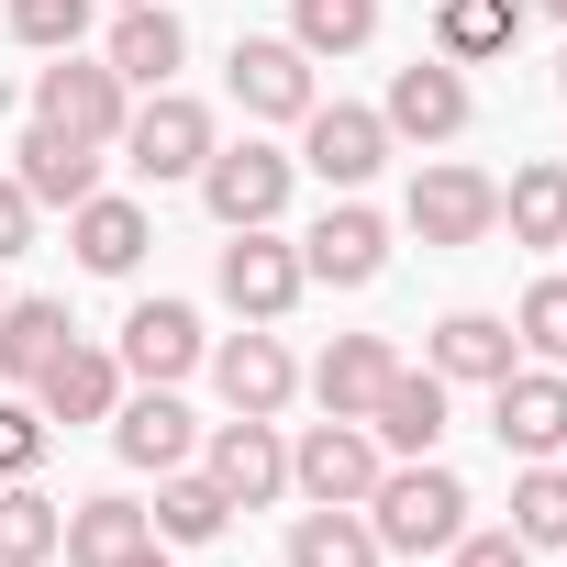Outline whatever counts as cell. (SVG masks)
<instances>
[{
  "label": "cell",
  "mask_w": 567,
  "mask_h": 567,
  "mask_svg": "<svg viewBox=\"0 0 567 567\" xmlns=\"http://www.w3.org/2000/svg\"><path fill=\"white\" fill-rule=\"evenodd\" d=\"M368 534H379V556H412V567L445 556L467 534V478L445 456H390L379 489H368Z\"/></svg>",
  "instance_id": "obj_1"
},
{
  "label": "cell",
  "mask_w": 567,
  "mask_h": 567,
  "mask_svg": "<svg viewBox=\"0 0 567 567\" xmlns=\"http://www.w3.org/2000/svg\"><path fill=\"white\" fill-rule=\"evenodd\" d=\"M212 290H223V312H245V323H290L301 312V245L278 234V223H245V234H223V256H212Z\"/></svg>",
  "instance_id": "obj_2"
},
{
  "label": "cell",
  "mask_w": 567,
  "mask_h": 567,
  "mask_svg": "<svg viewBox=\"0 0 567 567\" xmlns=\"http://www.w3.org/2000/svg\"><path fill=\"white\" fill-rule=\"evenodd\" d=\"M223 134H212V112L189 101V90H145L134 112H123V167L145 178V189H178V178H200V156H212Z\"/></svg>",
  "instance_id": "obj_3"
},
{
  "label": "cell",
  "mask_w": 567,
  "mask_h": 567,
  "mask_svg": "<svg viewBox=\"0 0 567 567\" xmlns=\"http://www.w3.org/2000/svg\"><path fill=\"white\" fill-rule=\"evenodd\" d=\"M401 223H412L423 245H489V234H501V178L467 167V156H434V167H412Z\"/></svg>",
  "instance_id": "obj_4"
},
{
  "label": "cell",
  "mask_w": 567,
  "mask_h": 567,
  "mask_svg": "<svg viewBox=\"0 0 567 567\" xmlns=\"http://www.w3.org/2000/svg\"><path fill=\"white\" fill-rule=\"evenodd\" d=\"M290 178H301V156H278L267 134H245V145H212L189 189L212 200L223 234H245V223H278V212H290Z\"/></svg>",
  "instance_id": "obj_5"
},
{
  "label": "cell",
  "mask_w": 567,
  "mask_h": 567,
  "mask_svg": "<svg viewBox=\"0 0 567 567\" xmlns=\"http://www.w3.org/2000/svg\"><path fill=\"white\" fill-rule=\"evenodd\" d=\"M200 478L234 501V512H267V501H290V434L234 412V423H200Z\"/></svg>",
  "instance_id": "obj_6"
},
{
  "label": "cell",
  "mask_w": 567,
  "mask_h": 567,
  "mask_svg": "<svg viewBox=\"0 0 567 567\" xmlns=\"http://www.w3.org/2000/svg\"><path fill=\"white\" fill-rule=\"evenodd\" d=\"M123 112H134V90L101 68V56H45L34 68V123H56V134H79V145H123Z\"/></svg>",
  "instance_id": "obj_7"
},
{
  "label": "cell",
  "mask_w": 567,
  "mask_h": 567,
  "mask_svg": "<svg viewBox=\"0 0 567 567\" xmlns=\"http://www.w3.org/2000/svg\"><path fill=\"white\" fill-rule=\"evenodd\" d=\"M379 434L368 423H346V412H323V423H301V445H290V489L301 501H334V512H368V489H379Z\"/></svg>",
  "instance_id": "obj_8"
},
{
  "label": "cell",
  "mask_w": 567,
  "mask_h": 567,
  "mask_svg": "<svg viewBox=\"0 0 567 567\" xmlns=\"http://www.w3.org/2000/svg\"><path fill=\"white\" fill-rule=\"evenodd\" d=\"M223 90H234V112H245V123H301V112L323 101V79H312V56H301L290 34H234Z\"/></svg>",
  "instance_id": "obj_9"
},
{
  "label": "cell",
  "mask_w": 567,
  "mask_h": 567,
  "mask_svg": "<svg viewBox=\"0 0 567 567\" xmlns=\"http://www.w3.org/2000/svg\"><path fill=\"white\" fill-rule=\"evenodd\" d=\"M379 123H390V145H456V134L478 123V90H467V68H445V56H412V68H390V101H379Z\"/></svg>",
  "instance_id": "obj_10"
},
{
  "label": "cell",
  "mask_w": 567,
  "mask_h": 567,
  "mask_svg": "<svg viewBox=\"0 0 567 567\" xmlns=\"http://www.w3.org/2000/svg\"><path fill=\"white\" fill-rule=\"evenodd\" d=\"M301 167H312L323 189H368V178L390 167V123H379L368 101H312V112H301Z\"/></svg>",
  "instance_id": "obj_11"
},
{
  "label": "cell",
  "mask_w": 567,
  "mask_h": 567,
  "mask_svg": "<svg viewBox=\"0 0 567 567\" xmlns=\"http://www.w3.org/2000/svg\"><path fill=\"white\" fill-rule=\"evenodd\" d=\"M112 357H123V379H134V390H178V379L212 357V334H200V312H189V301H167V290H156V301H134V312H123V346H112Z\"/></svg>",
  "instance_id": "obj_12"
},
{
  "label": "cell",
  "mask_w": 567,
  "mask_h": 567,
  "mask_svg": "<svg viewBox=\"0 0 567 567\" xmlns=\"http://www.w3.org/2000/svg\"><path fill=\"white\" fill-rule=\"evenodd\" d=\"M212 390H223V412H256V423H278V412H290L301 401V368H290V346H278L267 323H245V334H223L212 357Z\"/></svg>",
  "instance_id": "obj_13"
},
{
  "label": "cell",
  "mask_w": 567,
  "mask_h": 567,
  "mask_svg": "<svg viewBox=\"0 0 567 567\" xmlns=\"http://www.w3.org/2000/svg\"><path fill=\"white\" fill-rule=\"evenodd\" d=\"M379 267H390V223L357 189H334V212L301 234V278H312V290H368Z\"/></svg>",
  "instance_id": "obj_14"
},
{
  "label": "cell",
  "mask_w": 567,
  "mask_h": 567,
  "mask_svg": "<svg viewBox=\"0 0 567 567\" xmlns=\"http://www.w3.org/2000/svg\"><path fill=\"white\" fill-rule=\"evenodd\" d=\"M489 434H501V456H567V368H512V379H489Z\"/></svg>",
  "instance_id": "obj_15"
},
{
  "label": "cell",
  "mask_w": 567,
  "mask_h": 567,
  "mask_svg": "<svg viewBox=\"0 0 567 567\" xmlns=\"http://www.w3.org/2000/svg\"><path fill=\"white\" fill-rule=\"evenodd\" d=\"M101 68H112L123 90H178V68H189V23L167 12V0H123V12H112V45H101Z\"/></svg>",
  "instance_id": "obj_16"
},
{
  "label": "cell",
  "mask_w": 567,
  "mask_h": 567,
  "mask_svg": "<svg viewBox=\"0 0 567 567\" xmlns=\"http://www.w3.org/2000/svg\"><path fill=\"white\" fill-rule=\"evenodd\" d=\"M112 456L145 467V478H167V467L200 456V412H189L178 390H123V412H112Z\"/></svg>",
  "instance_id": "obj_17"
},
{
  "label": "cell",
  "mask_w": 567,
  "mask_h": 567,
  "mask_svg": "<svg viewBox=\"0 0 567 567\" xmlns=\"http://www.w3.org/2000/svg\"><path fill=\"white\" fill-rule=\"evenodd\" d=\"M423 368H434L445 390H489V379L523 368V334H512L501 312H445V323L423 334Z\"/></svg>",
  "instance_id": "obj_18"
},
{
  "label": "cell",
  "mask_w": 567,
  "mask_h": 567,
  "mask_svg": "<svg viewBox=\"0 0 567 567\" xmlns=\"http://www.w3.org/2000/svg\"><path fill=\"white\" fill-rule=\"evenodd\" d=\"M445 412H456V390L434 368H390V390L368 401V434H379V456H434L445 445Z\"/></svg>",
  "instance_id": "obj_19"
},
{
  "label": "cell",
  "mask_w": 567,
  "mask_h": 567,
  "mask_svg": "<svg viewBox=\"0 0 567 567\" xmlns=\"http://www.w3.org/2000/svg\"><path fill=\"white\" fill-rule=\"evenodd\" d=\"M12 178L34 189V212H79V200L101 189V145H79V134H56V123H23Z\"/></svg>",
  "instance_id": "obj_20"
},
{
  "label": "cell",
  "mask_w": 567,
  "mask_h": 567,
  "mask_svg": "<svg viewBox=\"0 0 567 567\" xmlns=\"http://www.w3.org/2000/svg\"><path fill=\"white\" fill-rule=\"evenodd\" d=\"M123 390H134V379H123V357H112V346H79V334H68V357L34 379L45 423H112V412H123Z\"/></svg>",
  "instance_id": "obj_21"
},
{
  "label": "cell",
  "mask_w": 567,
  "mask_h": 567,
  "mask_svg": "<svg viewBox=\"0 0 567 567\" xmlns=\"http://www.w3.org/2000/svg\"><path fill=\"white\" fill-rule=\"evenodd\" d=\"M68 245H79V267H90V278H134L156 234H145V200H123V189H90V200L68 212Z\"/></svg>",
  "instance_id": "obj_22"
},
{
  "label": "cell",
  "mask_w": 567,
  "mask_h": 567,
  "mask_svg": "<svg viewBox=\"0 0 567 567\" xmlns=\"http://www.w3.org/2000/svg\"><path fill=\"white\" fill-rule=\"evenodd\" d=\"M390 368H401V346H390V334H334V346L312 357V379H301V390H312L323 412H346V423H368V401L390 390Z\"/></svg>",
  "instance_id": "obj_23"
},
{
  "label": "cell",
  "mask_w": 567,
  "mask_h": 567,
  "mask_svg": "<svg viewBox=\"0 0 567 567\" xmlns=\"http://www.w3.org/2000/svg\"><path fill=\"white\" fill-rule=\"evenodd\" d=\"M501 234H512L523 256H556V245H567V156H523V167L501 178Z\"/></svg>",
  "instance_id": "obj_24"
},
{
  "label": "cell",
  "mask_w": 567,
  "mask_h": 567,
  "mask_svg": "<svg viewBox=\"0 0 567 567\" xmlns=\"http://www.w3.org/2000/svg\"><path fill=\"white\" fill-rule=\"evenodd\" d=\"M523 45V0H434V56L445 68H489Z\"/></svg>",
  "instance_id": "obj_25"
},
{
  "label": "cell",
  "mask_w": 567,
  "mask_h": 567,
  "mask_svg": "<svg viewBox=\"0 0 567 567\" xmlns=\"http://www.w3.org/2000/svg\"><path fill=\"white\" fill-rule=\"evenodd\" d=\"M156 523H145V501H123V489H101V501H79L68 512V534H56V556L68 567H123L134 545H145Z\"/></svg>",
  "instance_id": "obj_26"
},
{
  "label": "cell",
  "mask_w": 567,
  "mask_h": 567,
  "mask_svg": "<svg viewBox=\"0 0 567 567\" xmlns=\"http://www.w3.org/2000/svg\"><path fill=\"white\" fill-rule=\"evenodd\" d=\"M68 334H79L68 301H0V379H23V390H34V379L68 357Z\"/></svg>",
  "instance_id": "obj_27"
},
{
  "label": "cell",
  "mask_w": 567,
  "mask_h": 567,
  "mask_svg": "<svg viewBox=\"0 0 567 567\" xmlns=\"http://www.w3.org/2000/svg\"><path fill=\"white\" fill-rule=\"evenodd\" d=\"M145 523H156V545H212V534L234 523V501H223V489H212L200 467H167V478H156V512H145Z\"/></svg>",
  "instance_id": "obj_28"
},
{
  "label": "cell",
  "mask_w": 567,
  "mask_h": 567,
  "mask_svg": "<svg viewBox=\"0 0 567 567\" xmlns=\"http://www.w3.org/2000/svg\"><path fill=\"white\" fill-rule=\"evenodd\" d=\"M512 534L534 556H567V456H523L512 478Z\"/></svg>",
  "instance_id": "obj_29"
},
{
  "label": "cell",
  "mask_w": 567,
  "mask_h": 567,
  "mask_svg": "<svg viewBox=\"0 0 567 567\" xmlns=\"http://www.w3.org/2000/svg\"><path fill=\"white\" fill-rule=\"evenodd\" d=\"M290 567H379V534H368V512H334V501H312V512L290 523Z\"/></svg>",
  "instance_id": "obj_30"
},
{
  "label": "cell",
  "mask_w": 567,
  "mask_h": 567,
  "mask_svg": "<svg viewBox=\"0 0 567 567\" xmlns=\"http://www.w3.org/2000/svg\"><path fill=\"white\" fill-rule=\"evenodd\" d=\"M68 534V512L34 489V478H0V567H45Z\"/></svg>",
  "instance_id": "obj_31"
},
{
  "label": "cell",
  "mask_w": 567,
  "mask_h": 567,
  "mask_svg": "<svg viewBox=\"0 0 567 567\" xmlns=\"http://www.w3.org/2000/svg\"><path fill=\"white\" fill-rule=\"evenodd\" d=\"M290 45L323 68V56H357L379 45V0H290Z\"/></svg>",
  "instance_id": "obj_32"
},
{
  "label": "cell",
  "mask_w": 567,
  "mask_h": 567,
  "mask_svg": "<svg viewBox=\"0 0 567 567\" xmlns=\"http://www.w3.org/2000/svg\"><path fill=\"white\" fill-rule=\"evenodd\" d=\"M512 334H523L534 368H567V278H534L523 312H512Z\"/></svg>",
  "instance_id": "obj_33"
},
{
  "label": "cell",
  "mask_w": 567,
  "mask_h": 567,
  "mask_svg": "<svg viewBox=\"0 0 567 567\" xmlns=\"http://www.w3.org/2000/svg\"><path fill=\"white\" fill-rule=\"evenodd\" d=\"M90 12H101V0H12V34L34 56H68V45H90Z\"/></svg>",
  "instance_id": "obj_34"
},
{
  "label": "cell",
  "mask_w": 567,
  "mask_h": 567,
  "mask_svg": "<svg viewBox=\"0 0 567 567\" xmlns=\"http://www.w3.org/2000/svg\"><path fill=\"white\" fill-rule=\"evenodd\" d=\"M45 445H56L45 401H0V478H34V467H45Z\"/></svg>",
  "instance_id": "obj_35"
},
{
  "label": "cell",
  "mask_w": 567,
  "mask_h": 567,
  "mask_svg": "<svg viewBox=\"0 0 567 567\" xmlns=\"http://www.w3.org/2000/svg\"><path fill=\"white\" fill-rule=\"evenodd\" d=\"M445 567H534V545H523L512 523H467V534L445 545Z\"/></svg>",
  "instance_id": "obj_36"
},
{
  "label": "cell",
  "mask_w": 567,
  "mask_h": 567,
  "mask_svg": "<svg viewBox=\"0 0 567 567\" xmlns=\"http://www.w3.org/2000/svg\"><path fill=\"white\" fill-rule=\"evenodd\" d=\"M23 245H34V189H23L12 167H0V267H12Z\"/></svg>",
  "instance_id": "obj_37"
},
{
  "label": "cell",
  "mask_w": 567,
  "mask_h": 567,
  "mask_svg": "<svg viewBox=\"0 0 567 567\" xmlns=\"http://www.w3.org/2000/svg\"><path fill=\"white\" fill-rule=\"evenodd\" d=\"M123 567H178V545H156V534H145V545H134Z\"/></svg>",
  "instance_id": "obj_38"
},
{
  "label": "cell",
  "mask_w": 567,
  "mask_h": 567,
  "mask_svg": "<svg viewBox=\"0 0 567 567\" xmlns=\"http://www.w3.org/2000/svg\"><path fill=\"white\" fill-rule=\"evenodd\" d=\"M523 12H556V23H567V0H523Z\"/></svg>",
  "instance_id": "obj_39"
},
{
  "label": "cell",
  "mask_w": 567,
  "mask_h": 567,
  "mask_svg": "<svg viewBox=\"0 0 567 567\" xmlns=\"http://www.w3.org/2000/svg\"><path fill=\"white\" fill-rule=\"evenodd\" d=\"M556 101H567V56H556Z\"/></svg>",
  "instance_id": "obj_40"
},
{
  "label": "cell",
  "mask_w": 567,
  "mask_h": 567,
  "mask_svg": "<svg viewBox=\"0 0 567 567\" xmlns=\"http://www.w3.org/2000/svg\"><path fill=\"white\" fill-rule=\"evenodd\" d=\"M0 301H12V290H0Z\"/></svg>",
  "instance_id": "obj_41"
},
{
  "label": "cell",
  "mask_w": 567,
  "mask_h": 567,
  "mask_svg": "<svg viewBox=\"0 0 567 567\" xmlns=\"http://www.w3.org/2000/svg\"><path fill=\"white\" fill-rule=\"evenodd\" d=\"M112 12H123V0H112Z\"/></svg>",
  "instance_id": "obj_42"
}]
</instances>
